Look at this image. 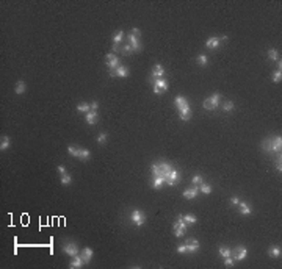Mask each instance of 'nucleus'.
I'll use <instances>...</instances> for the list:
<instances>
[{
  "label": "nucleus",
  "mask_w": 282,
  "mask_h": 269,
  "mask_svg": "<svg viewBox=\"0 0 282 269\" xmlns=\"http://www.w3.org/2000/svg\"><path fill=\"white\" fill-rule=\"evenodd\" d=\"M262 147L265 152L268 154H280V149H282V138L280 136H274L268 141H263L262 143Z\"/></svg>",
  "instance_id": "f257e3e1"
},
{
  "label": "nucleus",
  "mask_w": 282,
  "mask_h": 269,
  "mask_svg": "<svg viewBox=\"0 0 282 269\" xmlns=\"http://www.w3.org/2000/svg\"><path fill=\"white\" fill-rule=\"evenodd\" d=\"M171 169H173V166H171L169 163H165V161L151 166V171L154 172V177H163L165 180H166L168 174L171 172Z\"/></svg>",
  "instance_id": "f03ea898"
},
{
  "label": "nucleus",
  "mask_w": 282,
  "mask_h": 269,
  "mask_svg": "<svg viewBox=\"0 0 282 269\" xmlns=\"http://www.w3.org/2000/svg\"><path fill=\"white\" fill-rule=\"evenodd\" d=\"M105 60H107V66H108V69H110V75L114 77V75H116V67L119 66L118 56H116L114 53H107V55H105Z\"/></svg>",
  "instance_id": "7ed1b4c3"
},
{
  "label": "nucleus",
  "mask_w": 282,
  "mask_h": 269,
  "mask_svg": "<svg viewBox=\"0 0 282 269\" xmlns=\"http://www.w3.org/2000/svg\"><path fill=\"white\" fill-rule=\"evenodd\" d=\"M130 221H132L136 227H141V225L146 222V216H144V213L141 211V210H132V213H130Z\"/></svg>",
  "instance_id": "20e7f679"
},
{
  "label": "nucleus",
  "mask_w": 282,
  "mask_h": 269,
  "mask_svg": "<svg viewBox=\"0 0 282 269\" xmlns=\"http://www.w3.org/2000/svg\"><path fill=\"white\" fill-rule=\"evenodd\" d=\"M246 255H248V249H246L244 246H237L234 250L230 249V257H232L234 260H237V261L244 260V258H246Z\"/></svg>",
  "instance_id": "39448f33"
},
{
  "label": "nucleus",
  "mask_w": 282,
  "mask_h": 269,
  "mask_svg": "<svg viewBox=\"0 0 282 269\" xmlns=\"http://www.w3.org/2000/svg\"><path fill=\"white\" fill-rule=\"evenodd\" d=\"M168 88H169V85L163 77L162 78H154V92L155 94H162V92L168 91Z\"/></svg>",
  "instance_id": "423d86ee"
},
{
  "label": "nucleus",
  "mask_w": 282,
  "mask_h": 269,
  "mask_svg": "<svg viewBox=\"0 0 282 269\" xmlns=\"http://www.w3.org/2000/svg\"><path fill=\"white\" fill-rule=\"evenodd\" d=\"M63 252L66 253V255H69V257H75V255H78L80 252H78V246L74 242V241H69V242H66L64 246H63Z\"/></svg>",
  "instance_id": "0eeeda50"
},
{
  "label": "nucleus",
  "mask_w": 282,
  "mask_h": 269,
  "mask_svg": "<svg viewBox=\"0 0 282 269\" xmlns=\"http://www.w3.org/2000/svg\"><path fill=\"white\" fill-rule=\"evenodd\" d=\"M219 94H213V95H210L207 100H204V108L205 110H215L216 106H218V103H219Z\"/></svg>",
  "instance_id": "6e6552de"
},
{
  "label": "nucleus",
  "mask_w": 282,
  "mask_h": 269,
  "mask_svg": "<svg viewBox=\"0 0 282 269\" xmlns=\"http://www.w3.org/2000/svg\"><path fill=\"white\" fill-rule=\"evenodd\" d=\"M179 180V171H176L174 168L171 169V172L168 174V177H166V183L169 185V186H176V182Z\"/></svg>",
  "instance_id": "1a4fd4ad"
},
{
  "label": "nucleus",
  "mask_w": 282,
  "mask_h": 269,
  "mask_svg": "<svg viewBox=\"0 0 282 269\" xmlns=\"http://www.w3.org/2000/svg\"><path fill=\"white\" fill-rule=\"evenodd\" d=\"M93 253H94V252H93V249H91V247H83V249L80 250V253H78V255H80V257L83 258V261L88 264V263L91 261V258H93Z\"/></svg>",
  "instance_id": "9d476101"
},
{
  "label": "nucleus",
  "mask_w": 282,
  "mask_h": 269,
  "mask_svg": "<svg viewBox=\"0 0 282 269\" xmlns=\"http://www.w3.org/2000/svg\"><path fill=\"white\" fill-rule=\"evenodd\" d=\"M128 44L132 46V49H133V52H138V50H141V44H139V41H138V36H135V35H128Z\"/></svg>",
  "instance_id": "9b49d317"
},
{
  "label": "nucleus",
  "mask_w": 282,
  "mask_h": 269,
  "mask_svg": "<svg viewBox=\"0 0 282 269\" xmlns=\"http://www.w3.org/2000/svg\"><path fill=\"white\" fill-rule=\"evenodd\" d=\"M198 193H199V186H193V188L184 191V197L190 200V199H194V197L198 196Z\"/></svg>",
  "instance_id": "f8f14e48"
},
{
  "label": "nucleus",
  "mask_w": 282,
  "mask_h": 269,
  "mask_svg": "<svg viewBox=\"0 0 282 269\" xmlns=\"http://www.w3.org/2000/svg\"><path fill=\"white\" fill-rule=\"evenodd\" d=\"M185 246H187V250H188V252H198V250H199V242H198V239H188Z\"/></svg>",
  "instance_id": "ddd939ff"
},
{
  "label": "nucleus",
  "mask_w": 282,
  "mask_h": 269,
  "mask_svg": "<svg viewBox=\"0 0 282 269\" xmlns=\"http://www.w3.org/2000/svg\"><path fill=\"white\" fill-rule=\"evenodd\" d=\"M85 264H86V263L83 261V258H82L80 255H75V257H74V260L71 261V264H69V266H71L72 269H77V267H82V266H85Z\"/></svg>",
  "instance_id": "4468645a"
},
{
  "label": "nucleus",
  "mask_w": 282,
  "mask_h": 269,
  "mask_svg": "<svg viewBox=\"0 0 282 269\" xmlns=\"http://www.w3.org/2000/svg\"><path fill=\"white\" fill-rule=\"evenodd\" d=\"M163 74H165L163 66H162V64H155L154 69H152V77H154V78H162Z\"/></svg>",
  "instance_id": "2eb2a0df"
},
{
  "label": "nucleus",
  "mask_w": 282,
  "mask_h": 269,
  "mask_svg": "<svg viewBox=\"0 0 282 269\" xmlns=\"http://www.w3.org/2000/svg\"><path fill=\"white\" fill-rule=\"evenodd\" d=\"M219 39H218V36H213V38H209L207 39V42H205V46L209 47V49H216V47H219Z\"/></svg>",
  "instance_id": "dca6fc26"
},
{
  "label": "nucleus",
  "mask_w": 282,
  "mask_h": 269,
  "mask_svg": "<svg viewBox=\"0 0 282 269\" xmlns=\"http://www.w3.org/2000/svg\"><path fill=\"white\" fill-rule=\"evenodd\" d=\"M238 211H240L241 214H244V216H248V214L252 213L251 207H249L248 203H244V202H240V203H238Z\"/></svg>",
  "instance_id": "f3484780"
},
{
  "label": "nucleus",
  "mask_w": 282,
  "mask_h": 269,
  "mask_svg": "<svg viewBox=\"0 0 282 269\" xmlns=\"http://www.w3.org/2000/svg\"><path fill=\"white\" fill-rule=\"evenodd\" d=\"M280 253H282V250H280V247H279V246H271V247L268 249V255H269V257H273V258H279V257H280Z\"/></svg>",
  "instance_id": "a211bd4d"
},
{
  "label": "nucleus",
  "mask_w": 282,
  "mask_h": 269,
  "mask_svg": "<svg viewBox=\"0 0 282 269\" xmlns=\"http://www.w3.org/2000/svg\"><path fill=\"white\" fill-rule=\"evenodd\" d=\"M174 102H176V105H177L179 111H180L182 108H185V106H188V105H190V103L185 100V97H182V95H177V97L174 99Z\"/></svg>",
  "instance_id": "6ab92c4d"
},
{
  "label": "nucleus",
  "mask_w": 282,
  "mask_h": 269,
  "mask_svg": "<svg viewBox=\"0 0 282 269\" xmlns=\"http://www.w3.org/2000/svg\"><path fill=\"white\" fill-rule=\"evenodd\" d=\"M180 119H182V120H190V119H191V110H190V105L180 110Z\"/></svg>",
  "instance_id": "aec40b11"
},
{
  "label": "nucleus",
  "mask_w": 282,
  "mask_h": 269,
  "mask_svg": "<svg viewBox=\"0 0 282 269\" xmlns=\"http://www.w3.org/2000/svg\"><path fill=\"white\" fill-rule=\"evenodd\" d=\"M97 111H89V113H86V122L89 124V125H94L96 122H97Z\"/></svg>",
  "instance_id": "412c9836"
},
{
  "label": "nucleus",
  "mask_w": 282,
  "mask_h": 269,
  "mask_svg": "<svg viewBox=\"0 0 282 269\" xmlns=\"http://www.w3.org/2000/svg\"><path fill=\"white\" fill-rule=\"evenodd\" d=\"M128 74H130V72H128V69H127L125 66H121V64H119V66L116 67V75H118V77L125 78V77H128Z\"/></svg>",
  "instance_id": "4be33fe9"
},
{
  "label": "nucleus",
  "mask_w": 282,
  "mask_h": 269,
  "mask_svg": "<svg viewBox=\"0 0 282 269\" xmlns=\"http://www.w3.org/2000/svg\"><path fill=\"white\" fill-rule=\"evenodd\" d=\"M166 180L163 179V177H154V182H152V186L155 188V189H160L162 186H163V183H165Z\"/></svg>",
  "instance_id": "5701e85b"
},
{
  "label": "nucleus",
  "mask_w": 282,
  "mask_h": 269,
  "mask_svg": "<svg viewBox=\"0 0 282 269\" xmlns=\"http://www.w3.org/2000/svg\"><path fill=\"white\" fill-rule=\"evenodd\" d=\"M10 147V138L8 136H2V139H0V150H7Z\"/></svg>",
  "instance_id": "b1692460"
},
{
  "label": "nucleus",
  "mask_w": 282,
  "mask_h": 269,
  "mask_svg": "<svg viewBox=\"0 0 282 269\" xmlns=\"http://www.w3.org/2000/svg\"><path fill=\"white\" fill-rule=\"evenodd\" d=\"M122 36H124V32H122V30H118V32L113 35V44H114V46H119Z\"/></svg>",
  "instance_id": "393cba45"
},
{
  "label": "nucleus",
  "mask_w": 282,
  "mask_h": 269,
  "mask_svg": "<svg viewBox=\"0 0 282 269\" xmlns=\"http://www.w3.org/2000/svg\"><path fill=\"white\" fill-rule=\"evenodd\" d=\"M25 89H27V85H25L22 80L16 83V89H14V91H16V94H24V92H25Z\"/></svg>",
  "instance_id": "a878e982"
},
{
  "label": "nucleus",
  "mask_w": 282,
  "mask_h": 269,
  "mask_svg": "<svg viewBox=\"0 0 282 269\" xmlns=\"http://www.w3.org/2000/svg\"><path fill=\"white\" fill-rule=\"evenodd\" d=\"M68 152H69V155H72V157L78 158V154H80V147H75V146H69V147H68Z\"/></svg>",
  "instance_id": "bb28decb"
},
{
  "label": "nucleus",
  "mask_w": 282,
  "mask_h": 269,
  "mask_svg": "<svg viewBox=\"0 0 282 269\" xmlns=\"http://www.w3.org/2000/svg\"><path fill=\"white\" fill-rule=\"evenodd\" d=\"M89 155H91V152H89L88 149H80V154H78V158L85 161V160H88V158H89Z\"/></svg>",
  "instance_id": "cd10ccee"
},
{
  "label": "nucleus",
  "mask_w": 282,
  "mask_h": 269,
  "mask_svg": "<svg viewBox=\"0 0 282 269\" xmlns=\"http://www.w3.org/2000/svg\"><path fill=\"white\" fill-rule=\"evenodd\" d=\"M268 58L273 60V61H277V60H279L277 50H276V49H269V50H268Z\"/></svg>",
  "instance_id": "c85d7f7f"
},
{
  "label": "nucleus",
  "mask_w": 282,
  "mask_h": 269,
  "mask_svg": "<svg viewBox=\"0 0 282 269\" xmlns=\"http://www.w3.org/2000/svg\"><path fill=\"white\" fill-rule=\"evenodd\" d=\"M182 218H184V221H185L187 224H196V222H198V219H196L194 216H191V214H182Z\"/></svg>",
  "instance_id": "c756f323"
},
{
  "label": "nucleus",
  "mask_w": 282,
  "mask_h": 269,
  "mask_svg": "<svg viewBox=\"0 0 282 269\" xmlns=\"http://www.w3.org/2000/svg\"><path fill=\"white\" fill-rule=\"evenodd\" d=\"M77 110H78V111H82V113H89L91 105H89V103H80V105L77 106Z\"/></svg>",
  "instance_id": "7c9ffc66"
},
{
  "label": "nucleus",
  "mask_w": 282,
  "mask_h": 269,
  "mask_svg": "<svg viewBox=\"0 0 282 269\" xmlns=\"http://www.w3.org/2000/svg\"><path fill=\"white\" fill-rule=\"evenodd\" d=\"M173 228H174V235H176V236H184V233H185V230H184V228H180V227L177 225V222H174V225H173Z\"/></svg>",
  "instance_id": "2f4dec72"
},
{
  "label": "nucleus",
  "mask_w": 282,
  "mask_h": 269,
  "mask_svg": "<svg viewBox=\"0 0 282 269\" xmlns=\"http://www.w3.org/2000/svg\"><path fill=\"white\" fill-rule=\"evenodd\" d=\"M219 255L224 257V258H226V257H230V249L226 247V246H221V247H219Z\"/></svg>",
  "instance_id": "473e14b6"
},
{
  "label": "nucleus",
  "mask_w": 282,
  "mask_h": 269,
  "mask_svg": "<svg viewBox=\"0 0 282 269\" xmlns=\"http://www.w3.org/2000/svg\"><path fill=\"white\" fill-rule=\"evenodd\" d=\"M282 80V71H274L273 72V81L274 83H279Z\"/></svg>",
  "instance_id": "72a5a7b5"
},
{
  "label": "nucleus",
  "mask_w": 282,
  "mask_h": 269,
  "mask_svg": "<svg viewBox=\"0 0 282 269\" xmlns=\"http://www.w3.org/2000/svg\"><path fill=\"white\" fill-rule=\"evenodd\" d=\"M234 110V102H224V105H223V111H226V113H230Z\"/></svg>",
  "instance_id": "f704fd0d"
},
{
  "label": "nucleus",
  "mask_w": 282,
  "mask_h": 269,
  "mask_svg": "<svg viewBox=\"0 0 282 269\" xmlns=\"http://www.w3.org/2000/svg\"><path fill=\"white\" fill-rule=\"evenodd\" d=\"M71 183H72L71 175H68V174H66V175H61V185H66V186H68V185H71Z\"/></svg>",
  "instance_id": "c9c22d12"
},
{
  "label": "nucleus",
  "mask_w": 282,
  "mask_h": 269,
  "mask_svg": "<svg viewBox=\"0 0 282 269\" xmlns=\"http://www.w3.org/2000/svg\"><path fill=\"white\" fill-rule=\"evenodd\" d=\"M199 189H201L204 194H210V193H212V186H210V185H207V183H202Z\"/></svg>",
  "instance_id": "e433bc0d"
},
{
  "label": "nucleus",
  "mask_w": 282,
  "mask_h": 269,
  "mask_svg": "<svg viewBox=\"0 0 282 269\" xmlns=\"http://www.w3.org/2000/svg\"><path fill=\"white\" fill-rule=\"evenodd\" d=\"M207 63H209V60H207V56H205V55H199V56H198V64L205 66Z\"/></svg>",
  "instance_id": "4c0bfd02"
},
{
  "label": "nucleus",
  "mask_w": 282,
  "mask_h": 269,
  "mask_svg": "<svg viewBox=\"0 0 282 269\" xmlns=\"http://www.w3.org/2000/svg\"><path fill=\"white\" fill-rule=\"evenodd\" d=\"M132 52H133V49H132L130 44H125V46L122 47V53H124V55H130Z\"/></svg>",
  "instance_id": "58836bf2"
},
{
  "label": "nucleus",
  "mask_w": 282,
  "mask_h": 269,
  "mask_svg": "<svg viewBox=\"0 0 282 269\" xmlns=\"http://www.w3.org/2000/svg\"><path fill=\"white\" fill-rule=\"evenodd\" d=\"M224 266L226 267H232L234 266V258L232 257H226L224 258Z\"/></svg>",
  "instance_id": "ea45409f"
},
{
  "label": "nucleus",
  "mask_w": 282,
  "mask_h": 269,
  "mask_svg": "<svg viewBox=\"0 0 282 269\" xmlns=\"http://www.w3.org/2000/svg\"><path fill=\"white\" fill-rule=\"evenodd\" d=\"M204 183V179L201 175H194L193 177V185H202Z\"/></svg>",
  "instance_id": "a19ab883"
},
{
  "label": "nucleus",
  "mask_w": 282,
  "mask_h": 269,
  "mask_svg": "<svg viewBox=\"0 0 282 269\" xmlns=\"http://www.w3.org/2000/svg\"><path fill=\"white\" fill-rule=\"evenodd\" d=\"M105 141H107V133H100L99 136H97V143L102 144V143H105Z\"/></svg>",
  "instance_id": "79ce46f5"
},
{
  "label": "nucleus",
  "mask_w": 282,
  "mask_h": 269,
  "mask_svg": "<svg viewBox=\"0 0 282 269\" xmlns=\"http://www.w3.org/2000/svg\"><path fill=\"white\" fill-rule=\"evenodd\" d=\"M276 169L279 172H282V164H280V154H279V158H276Z\"/></svg>",
  "instance_id": "37998d69"
},
{
  "label": "nucleus",
  "mask_w": 282,
  "mask_h": 269,
  "mask_svg": "<svg viewBox=\"0 0 282 269\" xmlns=\"http://www.w3.org/2000/svg\"><path fill=\"white\" fill-rule=\"evenodd\" d=\"M177 252H179V253H185V252H188V250H187V246H185V244L177 246Z\"/></svg>",
  "instance_id": "c03bdc74"
},
{
  "label": "nucleus",
  "mask_w": 282,
  "mask_h": 269,
  "mask_svg": "<svg viewBox=\"0 0 282 269\" xmlns=\"http://www.w3.org/2000/svg\"><path fill=\"white\" fill-rule=\"evenodd\" d=\"M57 171H58V174H60V175H66V174H68V172H66V169H64V166H61V164L57 168Z\"/></svg>",
  "instance_id": "a18cd8bd"
},
{
  "label": "nucleus",
  "mask_w": 282,
  "mask_h": 269,
  "mask_svg": "<svg viewBox=\"0 0 282 269\" xmlns=\"http://www.w3.org/2000/svg\"><path fill=\"white\" fill-rule=\"evenodd\" d=\"M230 203H232V205H238V203H240L238 196H232V197H230Z\"/></svg>",
  "instance_id": "49530a36"
},
{
  "label": "nucleus",
  "mask_w": 282,
  "mask_h": 269,
  "mask_svg": "<svg viewBox=\"0 0 282 269\" xmlns=\"http://www.w3.org/2000/svg\"><path fill=\"white\" fill-rule=\"evenodd\" d=\"M97 108H99V103H97V102H93V103H91V111H96Z\"/></svg>",
  "instance_id": "de8ad7c7"
},
{
  "label": "nucleus",
  "mask_w": 282,
  "mask_h": 269,
  "mask_svg": "<svg viewBox=\"0 0 282 269\" xmlns=\"http://www.w3.org/2000/svg\"><path fill=\"white\" fill-rule=\"evenodd\" d=\"M276 66H277V69H276V71H280V69H282V61H280V60H277V61H276Z\"/></svg>",
  "instance_id": "09e8293b"
},
{
  "label": "nucleus",
  "mask_w": 282,
  "mask_h": 269,
  "mask_svg": "<svg viewBox=\"0 0 282 269\" xmlns=\"http://www.w3.org/2000/svg\"><path fill=\"white\" fill-rule=\"evenodd\" d=\"M132 35L138 36V35H139V30H138V28H133V30H132Z\"/></svg>",
  "instance_id": "8fccbe9b"
}]
</instances>
